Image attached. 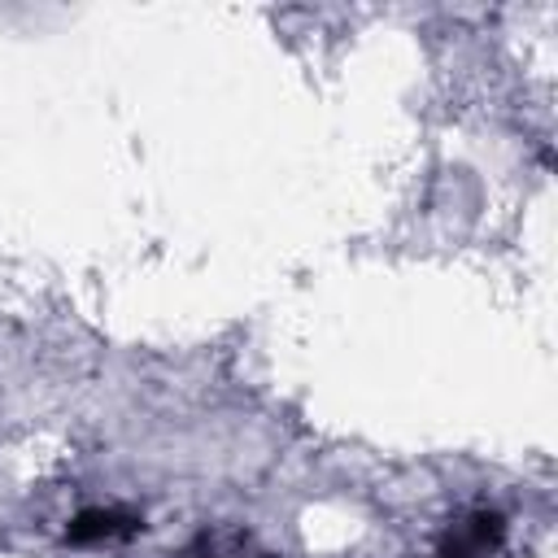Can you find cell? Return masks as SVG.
<instances>
[{
	"instance_id": "3957f363",
	"label": "cell",
	"mask_w": 558,
	"mask_h": 558,
	"mask_svg": "<svg viewBox=\"0 0 558 558\" xmlns=\"http://www.w3.org/2000/svg\"><path fill=\"white\" fill-rule=\"evenodd\" d=\"M183 558H275V554L244 527H205L192 536Z\"/></svg>"
},
{
	"instance_id": "6da1fadb",
	"label": "cell",
	"mask_w": 558,
	"mask_h": 558,
	"mask_svg": "<svg viewBox=\"0 0 558 558\" xmlns=\"http://www.w3.org/2000/svg\"><path fill=\"white\" fill-rule=\"evenodd\" d=\"M506 541V519L493 506H466L458 519H449V532L436 545V558H488Z\"/></svg>"
},
{
	"instance_id": "7a4b0ae2",
	"label": "cell",
	"mask_w": 558,
	"mask_h": 558,
	"mask_svg": "<svg viewBox=\"0 0 558 558\" xmlns=\"http://www.w3.org/2000/svg\"><path fill=\"white\" fill-rule=\"evenodd\" d=\"M144 532V519L135 510H78L70 523H65V545H109V541H131Z\"/></svg>"
}]
</instances>
